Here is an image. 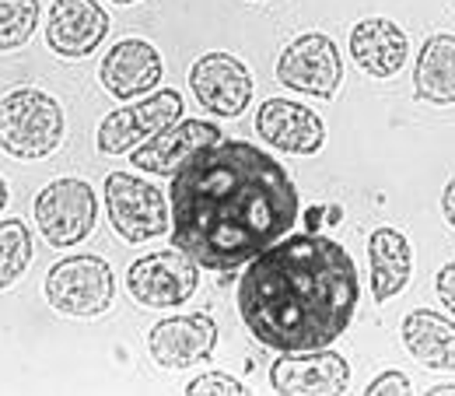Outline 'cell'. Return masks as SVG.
I'll return each mask as SVG.
<instances>
[{"label":"cell","instance_id":"obj_1","mask_svg":"<svg viewBox=\"0 0 455 396\" xmlns=\"http://www.w3.org/2000/svg\"><path fill=\"white\" fill-rule=\"evenodd\" d=\"M172 246L204 271H238L298 222L287 169L249 141L218 137L172 175Z\"/></svg>","mask_w":455,"mask_h":396},{"label":"cell","instance_id":"obj_2","mask_svg":"<svg viewBox=\"0 0 455 396\" xmlns=\"http://www.w3.org/2000/svg\"><path fill=\"white\" fill-rule=\"evenodd\" d=\"M357 267L340 242L305 231L277 238L245 263L238 316L270 351H323L347 334L357 312Z\"/></svg>","mask_w":455,"mask_h":396},{"label":"cell","instance_id":"obj_3","mask_svg":"<svg viewBox=\"0 0 455 396\" xmlns=\"http://www.w3.org/2000/svg\"><path fill=\"white\" fill-rule=\"evenodd\" d=\"M67 137L63 106L43 88H14L0 99V151L21 162L50 158Z\"/></svg>","mask_w":455,"mask_h":396},{"label":"cell","instance_id":"obj_4","mask_svg":"<svg viewBox=\"0 0 455 396\" xmlns=\"http://www.w3.org/2000/svg\"><path fill=\"white\" fill-rule=\"evenodd\" d=\"M116 274L113 267L95 253H74L63 256L46 274V302L77 319H95L113 309Z\"/></svg>","mask_w":455,"mask_h":396},{"label":"cell","instance_id":"obj_5","mask_svg":"<svg viewBox=\"0 0 455 396\" xmlns=\"http://www.w3.org/2000/svg\"><path fill=\"white\" fill-rule=\"evenodd\" d=\"M32 211L39 235L53 249H70L81 246L99 225V193L92 190V182L63 175L36 193Z\"/></svg>","mask_w":455,"mask_h":396},{"label":"cell","instance_id":"obj_6","mask_svg":"<svg viewBox=\"0 0 455 396\" xmlns=\"http://www.w3.org/2000/svg\"><path fill=\"white\" fill-rule=\"evenodd\" d=\"M102 193H106L109 225L119 238L148 242V238L172 231V204L155 182L133 172H109Z\"/></svg>","mask_w":455,"mask_h":396},{"label":"cell","instance_id":"obj_7","mask_svg":"<svg viewBox=\"0 0 455 396\" xmlns=\"http://www.w3.org/2000/svg\"><path fill=\"white\" fill-rule=\"evenodd\" d=\"M200 287V263L182 249H158L130 263L126 291L144 309H175Z\"/></svg>","mask_w":455,"mask_h":396},{"label":"cell","instance_id":"obj_8","mask_svg":"<svg viewBox=\"0 0 455 396\" xmlns=\"http://www.w3.org/2000/svg\"><path fill=\"white\" fill-rule=\"evenodd\" d=\"M277 81L312 99H333L343 85L340 46L326 32H305L291 39L277 57Z\"/></svg>","mask_w":455,"mask_h":396},{"label":"cell","instance_id":"obj_9","mask_svg":"<svg viewBox=\"0 0 455 396\" xmlns=\"http://www.w3.org/2000/svg\"><path fill=\"white\" fill-rule=\"evenodd\" d=\"M179 119H182V95L175 88H155L140 102L113 109L99 123L95 148L102 155H130L133 148H140L144 141H151L155 133H162Z\"/></svg>","mask_w":455,"mask_h":396},{"label":"cell","instance_id":"obj_10","mask_svg":"<svg viewBox=\"0 0 455 396\" xmlns=\"http://www.w3.org/2000/svg\"><path fill=\"white\" fill-rule=\"evenodd\" d=\"M189 92L200 102V109L238 119L252 102V74L231 53H200L189 67Z\"/></svg>","mask_w":455,"mask_h":396},{"label":"cell","instance_id":"obj_11","mask_svg":"<svg viewBox=\"0 0 455 396\" xmlns=\"http://www.w3.org/2000/svg\"><path fill=\"white\" fill-rule=\"evenodd\" d=\"M270 386L281 396H337L350 390V365L330 347L281 354L270 368Z\"/></svg>","mask_w":455,"mask_h":396},{"label":"cell","instance_id":"obj_12","mask_svg":"<svg viewBox=\"0 0 455 396\" xmlns=\"http://www.w3.org/2000/svg\"><path fill=\"white\" fill-rule=\"evenodd\" d=\"M218 347V323L207 312H189V316H172L151 327L148 334V351L158 368L179 372L193 368L200 361H211Z\"/></svg>","mask_w":455,"mask_h":396},{"label":"cell","instance_id":"obj_13","mask_svg":"<svg viewBox=\"0 0 455 396\" xmlns=\"http://www.w3.org/2000/svg\"><path fill=\"white\" fill-rule=\"evenodd\" d=\"M109 36V14L99 0H53L46 18V43L60 60L92 57Z\"/></svg>","mask_w":455,"mask_h":396},{"label":"cell","instance_id":"obj_14","mask_svg":"<svg viewBox=\"0 0 455 396\" xmlns=\"http://www.w3.org/2000/svg\"><path fill=\"white\" fill-rule=\"evenodd\" d=\"M162 77H165V60L148 39H119L99 67L102 88L119 102L151 95L162 85Z\"/></svg>","mask_w":455,"mask_h":396},{"label":"cell","instance_id":"obj_15","mask_svg":"<svg viewBox=\"0 0 455 396\" xmlns=\"http://www.w3.org/2000/svg\"><path fill=\"white\" fill-rule=\"evenodd\" d=\"M256 133L263 144L287 155H319L326 148L323 116L291 99H267L256 109Z\"/></svg>","mask_w":455,"mask_h":396},{"label":"cell","instance_id":"obj_16","mask_svg":"<svg viewBox=\"0 0 455 396\" xmlns=\"http://www.w3.org/2000/svg\"><path fill=\"white\" fill-rule=\"evenodd\" d=\"M218 137H221V130L214 123H207V119H179V123L165 126L162 133H155L151 141H144L140 148H133L130 151V166H137L140 172H151V175H169L172 179L193 151L214 144Z\"/></svg>","mask_w":455,"mask_h":396},{"label":"cell","instance_id":"obj_17","mask_svg":"<svg viewBox=\"0 0 455 396\" xmlns=\"http://www.w3.org/2000/svg\"><path fill=\"white\" fill-rule=\"evenodd\" d=\"M347 50L354 63L375 77V81H389L403 70V63L410 60V39L393 18H361L350 28Z\"/></svg>","mask_w":455,"mask_h":396},{"label":"cell","instance_id":"obj_18","mask_svg":"<svg viewBox=\"0 0 455 396\" xmlns=\"http://www.w3.org/2000/svg\"><path fill=\"white\" fill-rule=\"evenodd\" d=\"M368 263H371V298L375 305H386L406 291L413 274V249L410 238L399 228H375L368 238Z\"/></svg>","mask_w":455,"mask_h":396},{"label":"cell","instance_id":"obj_19","mask_svg":"<svg viewBox=\"0 0 455 396\" xmlns=\"http://www.w3.org/2000/svg\"><path fill=\"white\" fill-rule=\"evenodd\" d=\"M399 337L424 368L455 372V319L431 309H413L403 316Z\"/></svg>","mask_w":455,"mask_h":396},{"label":"cell","instance_id":"obj_20","mask_svg":"<svg viewBox=\"0 0 455 396\" xmlns=\"http://www.w3.org/2000/svg\"><path fill=\"white\" fill-rule=\"evenodd\" d=\"M413 95L427 106H455V36L435 32L413 63Z\"/></svg>","mask_w":455,"mask_h":396},{"label":"cell","instance_id":"obj_21","mask_svg":"<svg viewBox=\"0 0 455 396\" xmlns=\"http://www.w3.org/2000/svg\"><path fill=\"white\" fill-rule=\"evenodd\" d=\"M32 228L25 222H0V291L18 281L32 263Z\"/></svg>","mask_w":455,"mask_h":396},{"label":"cell","instance_id":"obj_22","mask_svg":"<svg viewBox=\"0 0 455 396\" xmlns=\"http://www.w3.org/2000/svg\"><path fill=\"white\" fill-rule=\"evenodd\" d=\"M43 4L39 0H0V53L21 50L39 25Z\"/></svg>","mask_w":455,"mask_h":396},{"label":"cell","instance_id":"obj_23","mask_svg":"<svg viewBox=\"0 0 455 396\" xmlns=\"http://www.w3.org/2000/svg\"><path fill=\"white\" fill-rule=\"evenodd\" d=\"M182 393L186 396H242L245 386H242L235 376H228V372H204V376L193 379Z\"/></svg>","mask_w":455,"mask_h":396},{"label":"cell","instance_id":"obj_24","mask_svg":"<svg viewBox=\"0 0 455 396\" xmlns=\"http://www.w3.org/2000/svg\"><path fill=\"white\" fill-rule=\"evenodd\" d=\"M368 396H406L413 393V383L403 376V372H382L379 379H371L368 383Z\"/></svg>","mask_w":455,"mask_h":396},{"label":"cell","instance_id":"obj_25","mask_svg":"<svg viewBox=\"0 0 455 396\" xmlns=\"http://www.w3.org/2000/svg\"><path fill=\"white\" fill-rule=\"evenodd\" d=\"M435 291H438V302L455 316V260L435 274Z\"/></svg>","mask_w":455,"mask_h":396},{"label":"cell","instance_id":"obj_26","mask_svg":"<svg viewBox=\"0 0 455 396\" xmlns=\"http://www.w3.org/2000/svg\"><path fill=\"white\" fill-rule=\"evenodd\" d=\"M442 214H445V222L455 228V175L445 182V190H442Z\"/></svg>","mask_w":455,"mask_h":396},{"label":"cell","instance_id":"obj_27","mask_svg":"<svg viewBox=\"0 0 455 396\" xmlns=\"http://www.w3.org/2000/svg\"><path fill=\"white\" fill-rule=\"evenodd\" d=\"M427 396H455V386H449V383H445V386H431Z\"/></svg>","mask_w":455,"mask_h":396},{"label":"cell","instance_id":"obj_28","mask_svg":"<svg viewBox=\"0 0 455 396\" xmlns=\"http://www.w3.org/2000/svg\"><path fill=\"white\" fill-rule=\"evenodd\" d=\"M7 197H11V190H7V182H4V175H0V214H4V207H7Z\"/></svg>","mask_w":455,"mask_h":396},{"label":"cell","instance_id":"obj_29","mask_svg":"<svg viewBox=\"0 0 455 396\" xmlns=\"http://www.w3.org/2000/svg\"><path fill=\"white\" fill-rule=\"evenodd\" d=\"M113 4H119V7H130V4H140V0H113Z\"/></svg>","mask_w":455,"mask_h":396}]
</instances>
